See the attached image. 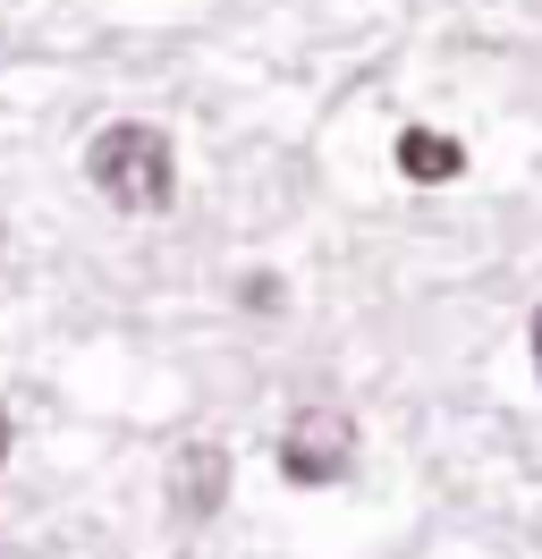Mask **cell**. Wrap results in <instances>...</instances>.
<instances>
[{
    "instance_id": "cell-1",
    "label": "cell",
    "mask_w": 542,
    "mask_h": 559,
    "mask_svg": "<svg viewBox=\"0 0 542 559\" xmlns=\"http://www.w3.org/2000/svg\"><path fill=\"white\" fill-rule=\"evenodd\" d=\"M85 178H94L119 212H169V195H178V153H169V136L153 119H110V128L85 144Z\"/></svg>"
},
{
    "instance_id": "cell-2",
    "label": "cell",
    "mask_w": 542,
    "mask_h": 559,
    "mask_svg": "<svg viewBox=\"0 0 542 559\" xmlns=\"http://www.w3.org/2000/svg\"><path fill=\"white\" fill-rule=\"evenodd\" d=\"M356 466V424L339 407H297L280 424V475L288 484H339Z\"/></svg>"
},
{
    "instance_id": "cell-3",
    "label": "cell",
    "mask_w": 542,
    "mask_h": 559,
    "mask_svg": "<svg viewBox=\"0 0 542 559\" xmlns=\"http://www.w3.org/2000/svg\"><path fill=\"white\" fill-rule=\"evenodd\" d=\"M221 500H229V450L221 441H178V457H169V518L203 525V518H221Z\"/></svg>"
},
{
    "instance_id": "cell-4",
    "label": "cell",
    "mask_w": 542,
    "mask_h": 559,
    "mask_svg": "<svg viewBox=\"0 0 542 559\" xmlns=\"http://www.w3.org/2000/svg\"><path fill=\"white\" fill-rule=\"evenodd\" d=\"M399 170L415 178V187H449V178H467V144L440 136V128H399Z\"/></svg>"
},
{
    "instance_id": "cell-5",
    "label": "cell",
    "mask_w": 542,
    "mask_h": 559,
    "mask_svg": "<svg viewBox=\"0 0 542 559\" xmlns=\"http://www.w3.org/2000/svg\"><path fill=\"white\" fill-rule=\"evenodd\" d=\"M526 340H534V373H542V314H534V331H526Z\"/></svg>"
},
{
    "instance_id": "cell-6",
    "label": "cell",
    "mask_w": 542,
    "mask_h": 559,
    "mask_svg": "<svg viewBox=\"0 0 542 559\" xmlns=\"http://www.w3.org/2000/svg\"><path fill=\"white\" fill-rule=\"evenodd\" d=\"M9 441H17V432H9V416H0V466H9Z\"/></svg>"
}]
</instances>
